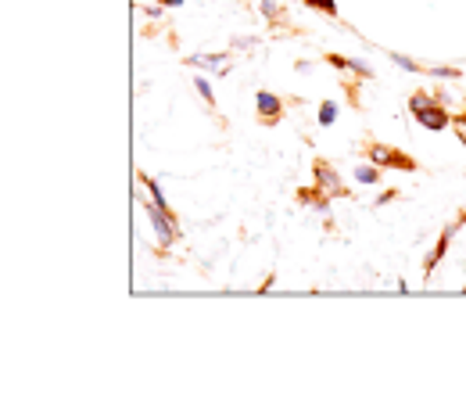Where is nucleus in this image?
Listing matches in <instances>:
<instances>
[{"instance_id": "7", "label": "nucleus", "mask_w": 466, "mask_h": 420, "mask_svg": "<svg viewBox=\"0 0 466 420\" xmlns=\"http://www.w3.org/2000/svg\"><path fill=\"white\" fill-rule=\"evenodd\" d=\"M388 159H391V155H388L384 148H373V162H388Z\"/></svg>"}, {"instance_id": "6", "label": "nucleus", "mask_w": 466, "mask_h": 420, "mask_svg": "<svg viewBox=\"0 0 466 420\" xmlns=\"http://www.w3.org/2000/svg\"><path fill=\"white\" fill-rule=\"evenodd\" d=\"M198 90H201V97L212 101V87H208V79H198Z\"/></svg>"}, {"instance_id": "2", "label": "nucleus", "mask_w": 466, "mask_h": 420, "mask_svg": "<svg viewBox=\"0 0 466 420\" xmlns=\"http://www.w3.org/2000/svg\"><path fill=\"white\" fill-rule=\"evenodd\" d=\"M151 220H155L158 241H162V244H169V241H173V227H169V216L162 212V205H151Z\"/></svg>"}, {"instance_id": "1", "label": "nucleus", "mask_w": 466, "mask_h": 420, "mask_svg": "<svg viewBox=\"0 0 466 420\" xmlns=\"http://www.w3.org/2000/svg\"><path fill=\"white\" fill-rule=\"evenodd\" d=\"M409 108H412V116L423 122L427 129H445V112L441 108H434V101L431 97H423V94H416L412 101H409Z\"/></svg>"}, {"instance_id": "9", "label": "nucleus", "mask_w": 466, "mask_h": 420, "mask_svg": "<svg viewBox=\"0 0 466 420\" xmlns=\"http://www.w3.org/2000/svg\"><path fill=\"white\" fill-rule=\"evenodd\" d=\"M166 4H173V7H176V4H179V0H166Z\"/></svg>"}, {"instance_id": "8", "label": "nucleus", "mask_w": 466, "mask_h": 420, "mask_svg": "<svg viewBox=\"0 0 466 420\" xmlns=\"http://www.w3.org/2000/svg\"><path fill=\"white\" fill-rule=\"evenodd\" d=\"M312 4H316V7H327V11H334V4H330V0H312Z\"/></svg>"}, {"instance_id": "3", "label": "nucleus", "mask_w": 466, "mask_h": 420, "mask_svg": "<svg viewBox=\"0 0 466 420\" xmlns=\"http://www.w3.org/2000/svg\"><path fill=\"white\" fill-rule=\"evenodd\" d=\"M258 112H262V116H277V112H280V101L269 97V94H258Z\"/></svg>"}, {"instance_id": "4", "label": "nucleus", "mask_w": 466, "mask_h": 420, "mask_svg": "<svg viewBox=\"0 0 466 420\" xmlns=\"http://www.w3.org/2000/svg\"><path fill=\"white\" fill-rule=\"evenodd\" d=\"M334 119H338V108H334V105H323V112H319V122H323V126H330Z\"/></svg>"}, {"instance_id": "5", "label": "nucleus", "mask_w": 466, "mask_h": 420, "mask_svg": "<svg viewBox=\"0 0 466 420\" xmlns=\"http://www.w3.org/2000/svg\"><path fill=\"white\" fill-rule=\"evenodd\" d=\"M355 177H359V183H373V180H377V173H373V169H359Z\"/></svg>"}]
</instances>
